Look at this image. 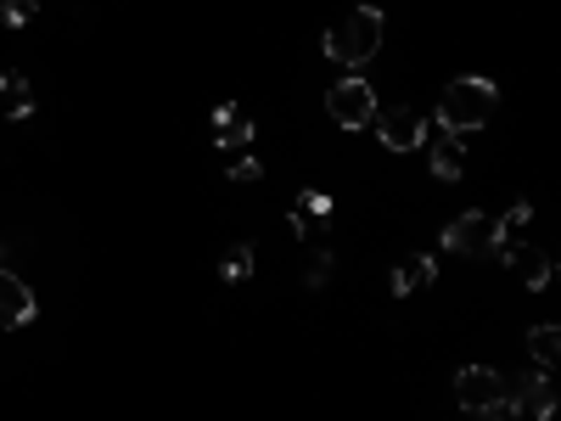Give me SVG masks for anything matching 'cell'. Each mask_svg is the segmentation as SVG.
I'll return each instance as SVG.
<instances>
[{"label": "cell", "instance_id": "obj_1", "mask_svg": "<svg viewBox=\"0 0 561 421\" xmlns=\"http://www.w3.org/2000/svg\"><path fill=\"white\" fill-rule=\"evenodd\" d=\"M500 107V90L494 79H478V73H466V79H449L444 84V96H438V129L449 135H472L494 118Z\"/></svg>", "mask_w": 561, "mask_h": 421}, {"label": "cell", "instance_id": "obj_2", "mask_svg": "<svg viewBox=\"0 0 561 421\" xmlns=\"http://www.w3.org/2000/svg\"><path fill=\"white\" fill-rule=\"evenodd\" d=\"M382 29H388V18L377 7H348L332 29H325V57L343 62V68H359L382 52Z\"/></svg>", "mask_w": 561, "mask_h": 421}, {"label": "cell", "instance_id": "obj_3", "mask_svg": "<svg viewBox=\"0 0 561 421\" xmlns=\"http://www.w3.org/2000/svg\"><path fill=\"white\" fill-rule=\"evenodd\" d=\"M444 253H455V259H494V253H505V230H500L494 214L472 208V214L449 219V230H444Z\"/></svg>", "mask_w": 561, "mask_h": 421}, {"label": "cell", "instance_id": "obj_4", "mask_svg": "<svg viewBox=\"0 0 561 421\" xmlns=\"http://www.w3.org/2000/svg\"><path fill=\"white\" fill-rule=\"evenodd\" d=\"M325 113H332V124H343V129H365V124H377V90H370L365 79H337L332 90H325Z\"/></svg>", "mask_w": 561, "mask_h": 421}, {"label": "cell", "instance_id": "obj_5", "mask_svg": "<svg viewBox=\"0 0 561 421\" xmlns=\"http://www.w3.org/2000/svg\"><path fill=\"white\" fill-rule=\"evenodd\" d=\"M505 394H511V383L500 377V371H489V365H466L460 377H455V399H460V410H500L505 405Z\"/></svg>", "mask_w": 561, "mask_h": 421}, {"label": "cell", "instance_id": "obj_6", "mask_svg": "<svg viewBox=\"0 0 561 421\" xmlns=\"http://www.w3.org/2000/svg\"><path fill=\"white\" fill-rule=\"evenodd\" d=\"M550 410H556L550 377H523L517 394H505V416H511V421H545Z\"/></svg>", "mask_w": 561, "mask_h": 421}, {"label": "cell", "instance_id": "obj_7", "mask_svg": "<svg viewBox=\"0 0 561 421\" xmlns=\"http://www.w3.org/2000/svg\"><path fill=\"white\" fill-rule=\"evenodd\" d=\"M377 135H382V147H388V152H415L421 140H427V124H421L415 107H393V113L377 124Z\"/></svg>", "mask_w": 561, "mask_h": 421}, {"label": "cell", "instance_id": "obj_8", "mask_svg": "<svg viewBox=\"0 0 561 421\" xmlns=\"http://www.w3.org/2000/svg\"><path fill=\"white\" fill-rule=\"evenodd\" d=\"M34 320V293H28V281L12 275V270H0V326L7 332H18V326Z\"/></svg>", "mask_w": 561, "mask_h": 421}, {"label": "cell", "instance_id": "obj_9", "mask_svg": "<svg viewBox=\"0 0 561 421\" xmlns=\"http://www.w3.org/2000/svg\"><path fill=\"white\" fill-rule=\"evenodd\" d=\"M433 174H438L444 185L466 174V135H449V129L433 135Z\"/></svg>", "mask_w": 561, "mask_h": 421}, {"label": "cell", "instance_id": "obj_10", "mask_svg": "<svg viewBox=\"0 0 561 421\" xmlns=\"http://www.w3.org/2000/svg\"><path fill=\"white\" fill-rule=\"evenodd\" d=\"M248 140H253V124H248V113H242V107H219V113H214V147L242 152Z\"/></svg>", "mask_w": 561, "mask_h": 421}, {"label": "cell", "instance_id": "obj_11", "mask_svg": "<svg viewBox=\"0 0 561 421\" xmlns=\"http://www.w3.org/2000/svg\"><path fill=\"white\" fill-rule=\"evenodd\" d=\"M0 113L7 118H34V90L23 73H0Z\"/></svg>", "mask_w": 561, "mask_h": 421}, {"label": "cell", "instance_id": "obj_12", "mask_svg": "<svg viewBox=\"0 0 561 421\" xmlns=\"http://www.w3.org/2000/svg\"><path fill=\"white\" fill-rule=\"evenodd\" d=\"M511 270H517V281H523V287H550V253L545 248H517V253H511Z\"/></svg>", "mask_w": 561, "mask_h": 421}, {"label": "cell", "instance_id": "obj_13", "mask_svg": "<svg viewBox=\"0 0 561 421\" xmlns=\"http://www.w3.org/2000/svg\"><path fill=\"white\" fill-rule=\"evenodd\" d=\"M433 275H438V259H427V253L404 259V264L393 270V298H404V293H421V287H427Z\"/></svg>", "mask_w": 561, "mask_h": 421}, {"label": "cell", "instance_id": "obj_14", "mask_svg": "<svg viewBox=\"0 0 561 421\" xmlns=\"http://www.w3.org/2000/svg\"><path fill=\"white\" fill-rule=\"evenodd\" d=\"M528 354L550 371L556 365V354H561V332H556V326H534V332H528Z\"/></svg>", "mask_w": 561, "mask_h": 421}, {"label": "cell", "instance_id": "obj_15", "mask_svg": "<svg viewBox=\"0 0 561 421\" xmlns=\"http://www.w3.org/2000/svg\"><path fill=\"white\" fill-rule=\"evenodd\" d=\"M248 270H253V248H248V242H237V248L225 253V281H242Z\"/></svg>", "mask_w": 561, "mask_h": 421}, {"label": "cell", "instance_id": "obj_16", "mask_svg": "<svg viewBox=\"0 0 561 421\" xmlns=\"http://www.w3.org/2000/svg\"><path fill=\"white\" fill-rule=\"evenodd\" d=\"M0 23H34V0H0Z\"/></svg>", "mask_w": 561, "mask_h": 421}, {"label": "cell", "instance_id": "obj_17", "mask_svg": "<svg viewBox=\"0 0 561 421\" xmlns=\"http://www.w3.org/2000/svg\"><path fill=\"white\" fill-rule=\"evenodd\" d=\"M264 169H259V158L253 152H237V163H230V180H259Z\"/></svg>", "mask_w": 561, "mask_h": 421}, {"label": "cell", "instance_id": "obj_18", "mask_svg": "<svg viewBox=\"0 0 561 421\" xmlns=\"http://www.w3.org/2000/svg\"><path fill=\"white\" fill-rule=\"evenodd\" d=\"M483 416H489V421H505V405H500V410H483Z\"/></svg>", "mask_w": 561, "mask_h": 421}]
</instances>
